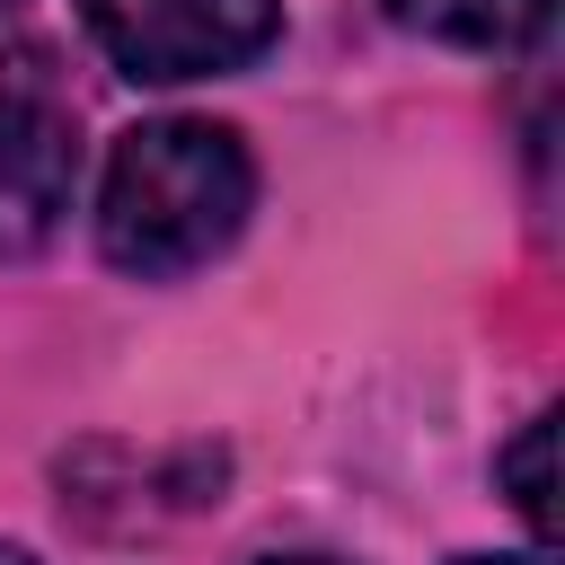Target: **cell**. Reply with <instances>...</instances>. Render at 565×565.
I'll list each match as a JSON object with an SVG mask.
<instances>
[{
	"mask_svg": "<svg viewBox=\"0 0 565 565\" xmlns=\"http://www.w3.org/2000/svg\"><path fill=\"white\" fill-rule=\"evenodd\" d=\"M71 9L97 35V53L141 88L230 79L282 44V0H71Z\"/></svg>",
	"mask_w": 565,
	"mask_h": 565,
	"instance_id": "obj_2",
	"label": "cell"
},
{
	"mask_svg": "<svg viewBox=\"0 0 565 565\" xmlns=\"http://www.w3.org/2000/svg\"><path fill=\"white\" fill-rule=\"evenodd\" d=\"M459 565H556L547 547H530V556H459Z\"/></svg>",
	"mask_w": 565,
	"mask_h": 565,
	"instance_id": "obj_6",
	"label": "cell"
},
{
	"mask_svg": "<svg viewBox=\"0 0 565 565\" xmlns=\"http://www.w3.org/2000/svg\"><path fill=\"white\" fill-rule=\"evenodd\" d=\"M406 35L459 44V53H530L556 18V0H380Z\"/></svg>",
	"mask_w": 565,
	"mask_h": 565,
	"instance_id": "obj_4",
	"label": "cell"
},
{
	"mask_svg": "<svg viewBox=\"0 0 565 565\" xmlns=\"http://www.w3.org/2000/svg\"><path fill=\"white\" fill-rule=\"evenodd\" d=\"M256 565H344V556H309V547H300V556H256Z\"/></svg>",
	"mask_w": 565,
	"mask_h": 565,
	"instance_id": "obj_7",
	"label": "cell"
},
{
	"mask_svg": "<svg viewBox=\"0 0 565 565\" xmlns=\"http://www.w3.org/2000/svg\"><path fill=\"white\" fill-rule=\"evenodd\" d=\"M247 212H256V159L212 115H159L106 150L97 247L115 274L177 282V274L212 265L247 230Z\"/></svg>",
	"mask_w": 565,
	"mask_h": 565,
	"instance_id": "obj_1",
	"label": "cell"
},
{
	"mask_svg": "<svg viewBox=\"0 0 565 565\" xmlns=\"http://www.w3.org/2000/svg\"><path fill=\"white\" fill-rule=\"evenodd\" d=\"M547 441H556V415H530V424H521V441L494 459V468H503V486H512V503H521V521H530L539 539L556 530V503H547V494H556V486H547Z\"/></svg>",
	"mask_w": 565,
	"mask_h": 565,
	"instance_id": "obj_5",
	"label": "cell"
},
{
	"mask_svg": "<svg viewBox=\"0 0 565 565\" xmlns=\"http://www.w3.org/2000/svg\"><path fill=\"white\" fill-rule=\"evenodd\" d=\"M71 203H79V115L35 71H0V265L53 247Z\"/></svg>",
	"mask_w": 565,
	"mask_h": 565,
	"instance_id": "obj_3",
	"label": "cell"
},
{
	"mask_svg": "<svg viewBox=\"0 0 565 565\" xmlns=\"http://www.w3.org/2000/svg\"><path fill=\"white\" fill-rule=\"evenodd\" d=\"M0 565H44L35 547H18V539H0Z\"/></svg>",
	"mask_w": 565,
	"mask_h": 565,
	"instance_id": "obj_8",
	"label": "cell"
}]
</instances>
